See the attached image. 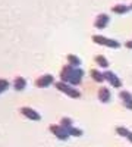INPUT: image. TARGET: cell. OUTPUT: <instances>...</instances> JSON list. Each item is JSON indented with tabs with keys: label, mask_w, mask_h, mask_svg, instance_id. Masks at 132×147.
Wrapping results in <instances>:
<instances>
[{
	"label": "cell",
	"mask_w": 132,
	"mask_h": 147,
	"mask_svg": "<svg viewBox=\"0 0 132 147\" xmlns=\"http://www.w3.org/2000/svg\"><path fill=\"white\" fill-rule=\"evenodd\" d=\"M54 87H56L59 91L65 93L66 96L72 97V99H79V97H81V91H79L78 88H75V87H72V85L68 84V82L57 81V82H54Z\"/></svg>",
	"instance_id": "6da1fadb"
},
{
	"label": "cell",
	"mask_w": 132,
	"mask_h": 147,
	"mask_svg": "<svg viewBox=\"0 0 132 147\" xmlns=\"http://www.w3.org/2000/svg\"><path fill=\"white\" fill-rule=\"evenodd\" d=\"M92 41L95 44L106 46V47H110V49H119L121 47V43H119L116 38H109V37H104V35H100V34L92 35Z\"/></svg>",
	"instance_id": "7a4b0ae2"
},
{
	"label": "cell",
	"mask_w": 132,
	"mask_h": 147,
	"mask_svg": "<svg viewBox=\"0 0 132 147\" xmlns=\"http://www.w3.org/2000/svg\"><path fill=\"white\" fill-rule=\"evenodd\" d=\"M49 129H50V132L53 134V136L57 138V140H62V141H66L70 136H69V132H68V129H65L60 124H52L50 127H49Z\"/></svg>",
	"instance_id": "3957f363"
},
{
	"label": "cell",
	"mask_w": 132,
	"mask_h": 147,
	"mask_svg": "<svg viewBox=\"0 0 132 147\" xmlns=\"http://www.w3.org/2000/svg\"><path fill=\"white\" fill-rule=\"evenodd\" d=\"M54 84V77L52 74H44V75H40L37 80H35V87L38 88H46L50 87V85Z\"/></svg>",
	"instance_id": "277c9868"
},
{
	"label": "cell",
	"mask_w": 132,
	"mask_h": 147,
	"mask_svg": "<svg viewBox=\"0 0 132 147\" xmlns=\"http://www.w3.org/2000/svg\"><path fill=\"white\" fill-rule=\"evenodd\" d=\"M103 75H104V81H107V82L112 85V87H115V88H121L122 87V81H121V78H119L115 72L104 71Z\"/></svg>",
	"instance_id": "5b68a950"
},
{
	"label": "cell",
	"mask_w": 132,
	"mask_h": 147,
	"mask_svg": "<svg viewBox=\"0 0 132 147\" xmlns=\"http://www.w3.org/2000/svg\"><path fill=\"white\" fill-rule=\"evenodd\" d=\"M21 115H23L25 118H28V119H31V121H40L41 119V115L37 112V110H34L32 107H28V106H23V107H21Z\"/></svg>",
	"instance_id": "8992f818"
},
{
	"label": "cell",
	"mask_w": 132,
	"mask_h": 147,
	"mask_svg": "<svg viewBox=\"0 0 132 147\" xmlns=\"http://www.w3.org/2000/svg\"><path fill=\"white\" fill-rule=\"evenodd\" d=\"M109 22H110V16H109V15L98 13L97 18H95V21H94V27L97 28V30H104Z\"/></svg>",
	"instance_id": "52a82bcc"
},
{
	"label": "cell",
	"mask_w": 132,
	"mask_h": 147,
	"mask_svg": "<svg viewBox=\"0 0 132 147\" xmlns=\"http://www.w3.org/2000/svg\"><path fill=\"white\" fill-rule=\"evenodd\" d=\"M119 99H121L122 105H123L126 109L132 110V94H131L128 90H122L121 93H119Z\"/></svg>",
	"instance_id": "ba28073f"
},
{
	"label": "cell",
	"mask_w": 132,
	"mask_h": 147,
	"mask_svg": "<svg viewBox=\"0 0 132 147\" xmlns=\"http://www.w3.org/2000/svg\"><path fill=\"white\" fill-rule=\"evenodd\" d=\"M74 71H75L74 66H70L69 63L65 65V66L60 69V74H59V75H60V81L69 84V80H70V77H72V74H74Z\"/></svg>",
	"instance_id": "9c48e42d"
},
{
	"label": "cell",
	"mask_w": 132,
	"mask_h": 147,
	"mask_svg": "<svg viewBox=\"0 0 132 147\" xmlns=\"http://www.w3.org/2000/svg\"><path fill=\"white\" fill-rule=\"evenodd\" d=\"M82 78H84V71L79 69V68H75L74 74H72V77H70V80H69V84H70V85H78V84L82 81Z\"/></svg>",
	"instance_id": "30bf717a"
},
{
	"label": "cell",
	"mask_w": 132,
	"mask_h": 147,
	"mask_svg": "<svg viewBox=\"0 0 132 147\" xmlns=\"http://www.w3.org/2000/svg\"><path fill=\"white\" fill-rule=\"evenodd\" d=\"M112 99V94H110V90L107 87H100L98 88V100L101 103H109Z\"/></svg>",
	"instance_id": "8fae6325"
},
{
	"label": "cell",
	"mask_w": 132,
	"mask_h": 147,
	"mask_svg": "<svg viewBox=\"0 0 132 147\" xmlns=\"http://www.w3.org/2000/svg\"><path fill=\"white\" fill-rule=\"evenodd\" d=\"M13 88L16 90V91H23L25 90V87H27V80L23 78V77H15V80H13Z\"/></svg>",
	"instance_id": "7c38bea8"
},
{
	"label": "cell",
	"mask_w": 132,
	"mask_h": 147,
	"mask_svg": "<svg viewBox=\"0 0 132 147\" xmlns=\"http://www.w3.org/2000/svg\"><path fill=\"white\" fill-rule=\"evenodd\" d=\"M129 10H131V7L123 5V3H117V5L112 6V12L116 13V15H125L126 12H129Z\"/></svg>",
	"instance_id": "4fadbf2b"
},
{
	"label": "cell",
	"mask_w": 132,
	"mask_h": 147,
	"mask_svg": "<svg viewBox=\"0 0 132 147\" xmlns=\"http://www.w3.org/2000/svg\"><path fill=\"white\" fill-rule=\"evenodd\" d=\"M90 75H91V78H92L95 82H103V81H104L103 72H100L98 69H91V71H90Z\"/></svg>",
	"instance_id": "5bb4252c"
},
{
	"label": "cell",
	"mask_w": 132,
	"mask_h": 147,
	"mask_svg": "<svg viewBox=\"0 0 132 147\" xmlns=\"http://www.w3.org/2000/svg\"><path fill=\"white\" fill-rule=\"evenodd\" d=\"M66 59H68V63H69L70 66H74V68H78V66L81 65V59H79L76 55H68Z\"/></svg>",
	"instance_id": "9a60e30c"
},
{
	"label": "cell",
	"mask_w": 132,
	"mask_h": 147,
	"mask_svg": "<svg viewBox=\"0 0 132 147\" xmlns=\"http://www.w3.org/2000/svg\"><path fill=\"white\" fill-rule=\"evenodd\" d=\"M94 62L97 63L100 68H104V69L109 66V62H107L106 56H103V55H97V56H95V57H94Z\"/></svg>",
	"instance_id": "2e32d148"
},
{
	"label": "cell",
	"mask_w": 132,
	"mask_h": 147,
	"mask_svg": "<svg viewBox=\"0 0 132 147\" xmlns=\"http://www.w3.org/2000/svg\"><path fill=\"white\" fill-rule=\"evenodd\" d=\"M60 125H62L65 129H69L70 127H74V125H72V119L68 118V116H63V118L60 119Z\"/></svg>",
	"instance_id": "e0dca14e"
},
{
	"label": "cell",
	"mask_w": 132,
	"mask_h": 147,
	"mask_svg": "<svg viewBox=\"0 0 132 147\" xmlns=\"http://www.w3.org/2000/svg\"><path fill=\"white\" fill-rule=\"evenodd\" d=\"M68 132H69L70 137H81V136H82V129L75 128V127H70V128L68 129Z\"/></svg>",
	"instance_id": "ac0fdd59"
},
{
	"label": "cell",
	"mask_w": 132,
	"mask_h": 147,
	"mask_svg": "<svg viewBox=\"0 0 132 147\" xmlns=\"http://www.w3.org/2000/svg\"><path fill=\"white\" fill-rule=\"evenodd\" d=\"M9 87H10V82L7 80H5V78H0V94L5 93Z\"/></svg>",
	"instance_id": "d6986e66"
},
{
	"label": "cell",
	"mask_w": 132,
	"mask_h": 147,
	"mask_svg": "<svg viewBox=\"0 0 132 147\" xmlns=\"http://www.w3.org/2000/svg\"><path fill=\"white\" fill-rule=\"evenodd\" d=\"M116 134L117 136H121V137H128V134H129V129L125 128V127H116Z\"/></svg>",
	"instance_id": "ffe728a7"
},
{
	"label": "cell",
	"mask_w": 132,
	"mask_h": 147,
	"mask_svg": "<svg viewBox=\"0 0 132 147\" xmlns=\"http://www.w3.org/2000/svg\"><path fill=\"white\" fill-rule=\"evenodd\" d=\"M125 47H126V49H129V50H132V40L126 41V43H125Z\"/></svg>",
	"instance_id": "44dd1931"
},
{
	"label": "cell",
	"mask_w": 132,
	"mask_h": 147,
	"mask_svg": "<svg viewBox=\"0 0 132 147\" xmlns=\"http://www.w3.org/2000/svg\"><path fill=\"white\" fill-rule=\"evenodd\" d=\"M126 138H128V140L132 143V131H129V134H128V137H126Z\"/></svg>",
	"instance_id": "7402d4cb"
},
{
	"label": "cell",
	"mask_w": 132,
	"mask_h": 147,
	"mask_svg": "<svg viewBox=\"0 0 132 147\" xmlns=\"http://www.w3.org/2000/svg\"><path fill=\"white\" fill-rule=\"evenodd\" d=\"M129 7H131V9H132V3H131V6H129Z\"/></svg>",
	"instance_id": "603a6c76"
}]
</instances>
